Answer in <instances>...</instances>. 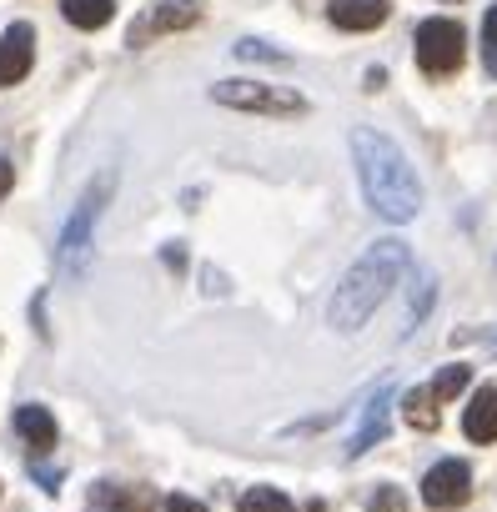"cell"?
Listing matches in <instances>:
<instances>
[{"label":"cell","instance_id":"20","mask_svg":"<svg viewBox=\"0 0 497 512\" xmlns=\"http://www.w3.org/2000/svg\"><path fill=\"white\" fill-rule=\"evenodd\" d=\"M236 56L241 61H287V51H272L267 41H236Z\"/></svg>","mask_w":497,"mask_h":512},{"label":"cell","instance_id":"14","mask_svg":"<svg viewBox=\"0 0 497 512\" xmlns=\"http://www.w3.org/2000/svg\"><path fill=\"white\" fill-rule=\"evenodd\" d=\"M61 16H66L76 31H101V26L116 16V0H61Z\"/></svg>","mask_w":497,"mask_h":512},{"label":"cell","instance_id":"11","mask_svg":"<svg viewBox=\"0 0 497 512\" xmlns=\"http://www.w3.org/2000/svg\"><path fill=\"white\" fill-rule=\"evenodd\" d=\"M151 492L146 487H121V482H96L86 512H151Z\"/></svg>","mask_w":497,"mask_h":512},{"label":"cell","instance_id":"13","mask_svg":"<svg viewBox=\"0 0 497 512\" xmlns=\"http://www.w3.org/2000/svg\"><path fill=\"white\" fill-rule=\"evenodd\" d=\"M16 432L26 437V447H31L36 457L56 447V417H51L46 407H36V402H26V407H16Z\"/></svg>","mask_w":497,"mask_h":512},{"label":"cell","instance_id":"7","mask_svg":"<svg viewBox=\"0 0 497 512\" xmlns=\"http://www.w3.org/2000/svg\"><path fill=\"white\" fill-rule=\"evenodd\" d=\"M472 497V467L457 457H442L437 467H427L422 477V502L427 507H462Z\"/></svg>","mask_w":497,"mask_h":512},{"label":"cell","instance_id":"10","mask_svg":"<svg viewBox=\"0 0 497 512\" xmlns=\"http://www.w3.org/2000/svg\"><path fill=\"white\" fill-rule=\"evenodd\" d=\"M387 16H392L387 0H332L327 6V21L337 31H377Z\"/></svg>","mask_w":497,"mask_h":512},{"label":"cell","instance_id":"16","mask_svg":"<svg viewBox=\"0 0 497 512\" xmlns=\"http://www.w3.org/2000/svg\"><path fill=\"white\" fill-rule=\"evenodd\" d=\"M241 512H297V502L277 487H252V492H241Z\"/></svg>","mask_w":497,"mask_h":512},{"label":"cell","instance_id":"2","mask_svg":"<svg viewBox=\"0 0 497 512\" xmlns=\"http://www.w3.org/2000/svg\"><path fill=\"white\" fill-rule=\"evenodd\" d=\"M407 267H412L407 241H397V236L372 241L357 262L347 267V277L337 282V292H332V307H327L332 327H337V332H362L367 317H372V312L392 297V287L407 277Z\"/></svg>","mask_w":497,"mask_h":512},{"label":"cell","instance_id":"4","mask_svg":"<svg viewBox=\"0 0 497 512\" xmlns=\"http://www.w3.org/2000/svg\"><path fill=\"white\" fill-rule=\"evenodd\" d=\"M211 101L231 106V111H262V116H302L307 111V96H297L287 86H267V81H216Z\"/></svg>","mask_w":497,"mask_h":512},{"label":"cell","instance_id":"21","mask_svg":"<svg viewBox=\"0 0 497 512\" xmlns=\"http://www.w3.org/2000/svg\"><path fill=\"white\" fill-rule=\"evenodd\" d=\"M166 512H206V507H201L196 497H181V492H176V497H166Z\"/></svg>","mask_w":497,"mask_h":512},{"label":"cell","instance_id":"9","mask_svg":"<svg viewBox=\"0 0 497 512\" xmlns=\"http://www.w3.org/2000/svg\"><path fill=\"white\" fill-rule=\"evenodd\" d=\"M392 402H397V382H382V387L367 397V407H362V427H357V432H352V442H347V457H352V462H357L372 442H382V437H387Z\"/></svg>","mask_w":497,"mask_h":512},{"label":"cell","instance_id":"1","mask_svg":"<svg viewBox=\"0 0 497 512\" xmlns=\"http://www.w3.org/2000/svg\"><path fill=\"white\" fill-rule=\"evenodd\" d=\"M352 161H357L362 196H367V206H372L382 221L407 226V221L422 211V181H417L407 151H402L387 131L357 126V131H352Z\"/></svg>","mask_w":497,"mask_h":512},{"label":"cell","instance_id":"12","mask_svg":"<svg viewBox=\"0 0 497 512\" xmlns=\"http://www.w3.org/2000/svg\"><path fill=\"white\" fill-rule=\"evenodd\" d=\"M462 432L472 442H497V382L492 387H477L467 412H462Z\"/></svg>","mask_w":497,"mask_h":512},{"label":"cell","instance_id":"18","mask_svg":"<svg viewBox=\"0 0 497 512\" xmlns=\"http://www.w3.org/2000/svg\"><path fill=\"white\" fill-rule=\"evenodd\" d=\"M367 512H407V492H402V487H392V482H382V487L372 492Z\"/></svg>","mask_w":497,"mask_h":512},{"label":"cell","instance_id":"17","mask_svg":"<svg viewBox=\"0 0 497 512\" xmlns=\"http://www.w3.org/2000/svg\"><path fill=\"white\" fill-rule=\"evenodd\" d=\"M467 382H472V367H462V362H457V367H442V372H437L432 392H437V402H452Z\"/></svg>","mask_w":497,"mask_h":512},{"label":"cell","instance_id":"8","mask_svg":"<svg viewBox=\"0 0 497 512\" xmlns=\"http://www.w3.org/2000/svg\"><path fill=\"white\" fill-rule=\"evenodd\" d=\"M36 66V26L31 21H16L6 26V36H0V91L6 86H21Z\"/></svg>","mask_w":497,"mask_h":512},{"label":"cell","instance_id":"3","mask_svg":"<svg viewBox=\"0 0 497 512\" xmlns=\"http://www.w3.org/2000/svg\"><path fill=\"white\" fill-rule=\"evenodd\" d=\"M106 196H111V176H101L81 201H76V211H71V221H66V231H61V241H56V267H61V277H81L86 272V262H91V236H96V221H101V211H106Z\"/></svg>","mask_w":497,"mask_h":512},{"label":"cell","instance_id":"19","mask_svg":"<svg viewBox=\"0 0 497 512\" xmlns=\"http://www.w3.org/2000/svg\"><path fill=\"white\" fill-rule=\"evenodd\" d=\"M482 66L497 76V6L482 16Z\"/></svg>","mask_w":497,"mask_h":512},{"label":"cell","instance_id":"22","mask_svg":"<svg viewBox=\"0 0 497 512\" xmlns=\"http://www.w3.org/2000/svg\"><path fill=\"white\" fill-rule=\"evenodd\" d=\"M11 186H16V166H11L6 156H0V196H6Z\"/></svg>","mask_w":497,"mask_h":512},{"label":"cell","instance_id":"15","mask_svg":"<svg viewBox=\"0 0 497 512\" xmlns=\"http://www.w3.org/2000/svg\"><path fill=\"white\" fill-rule=\"evenodd\" d=\"M402 417H407V427H417V432H437V422H442L437 392H432V387H412V392L402 397Z\"/></svg>","mask_w":497,"mask_h":512},{"label":"cell","instance_id":"5","mask_svg":"<svg viewBox=\"0 0 497 512\" xmlns=\"http://www.w3.org/2000/svg\"><path fill=\"white\" fill-rule=\"evenodd\" d=\"M412 46H417V66H422L427 76H452V71L462 66V56H467V36H462V26L447 21V16L422 21L417 36H412Z\"/></svg>","mask_w":497,"mask_h":512},{"label":"cell","instance_id":"6","mask_svg":"<svg viewBox=\"0 0 497 512\" xmlns=\"http://www.w3.org/2000/svg\"><path fill=\"white\" fill-rule=\"evenodd\" d=\"M201 21V6L196 0H156V6H146L131 31H126V46H151L156 36H171V31H191Z\"/></svg>","mask_w":497,"mask_h":512}]
</instances>
